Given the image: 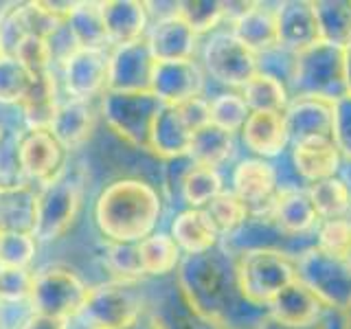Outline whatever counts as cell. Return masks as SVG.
<instances>
[{"mask_svg":"<svg viewBox=\"0 0 351 329\" xmlns=\"http://www.w3.org/2000/svg\"><path fill=\"white\" fill-rule=\"evenodd\" d=\"M176 283L193 310L219 329H259L270 316L268 307L246 299L239 283L237 257L222 246L182 257Z\"/></svg>","mask_w":351,"mask_h":329,"instance_id":"6da1fadb","label":"cell"},{"mask_svg":"<svg viewBox=\"0 0 351 329\" xmlns=\"http://www.w3.org/2000/svg\"><path fill=\"white\" fill-rule=\"evenodd\" d=\"M165 211L160 186L141 175H121L108 182L93 204V222L106 241L138 244L156 233Z\"/></svg>","mask_w":351,"mask_h":329,"instance_id":"7a4b0ae2","label":"cell"},{"mask_svg":"<svg viewBox=\"0 0 351 329\" xmlns=\"http://www.w3.org/2000/svg\"><path fill=\"white\" fill-rule=\"evenodd\" d=\"M149 310V301L141 281L108 279L90 285L75 321L86 329H121Z\"/></svg>","mask_w":351,"mask_h":329,"instance_id":"3957f363","label":"cell"},{"mask_svg":"<svg viewBox=\"0 0 351 329\" xmlns=\"http://www.w3.org/2000/svg\"><path fill=\"white\" fill-rule=\"evenodd\" d=\"M84 204V180L80 169L66 167L47 184L38 186V213L33 235L40 244H53L75 224Z\"/></svg>","mask_w":351,"mask_h":329,"instance_id":"277c9868","label":"cell"},{"mask_svg":"<svg viewBox=\"0 0 351 329\" xmlns=\"http://www.w3.org/2000/svg\"><path fill=\"white\" fill-rule=\"evenodd\" d=\"M288 93L290 99L312 97L332 103L347 97L345 49L332 47L327 42H316L296 53L294 77Z\"/></svg>","mask_w":351,"mask_h":329,"instance_id":"5b68a950","label":"cell"},{"mask_svg":"<svg viewBox=\"0 0 351 329\" xmlns=\"http://www.w3.org/2000/svg\"><path fill=\"white\" fill-rule=\"evenodd\" d=\"M162 106L165 103L152 90L147 93L106 90L101 97V106H99V114L104 117L108 130L114 132L128 147L149 154L152 127Z\"/></svg>","mask_w":351,"mask_h":329,"instance_id":"8992f818","label":"cell"},{"mask_svg":"<svg viewBox=\"0 0 351 329\" xmlns=\"http://www.w3.org/2000/svg\"><path fill=\"white\" fill-rule=\"evenodd\" d=\"M219 246L233 257L244 255V252H274V255L288 257L296 261L305 252L318 246L316 233L296 235L285 230L270 211L250 213L248 219L241 224L235 233L219 239Z\"/></svg>","mask_w":351,"mask_h":329,"instance_id":"52a82bcc","label":"cell"},{"mask_svg":"<svg viewBox=\"0 0 351 329\" xmlns=\"http://www.w3.org/2000/svg\"><path fill=\"white\" fill-rule=\"evenodd\" d=\"M88 285L80 272L62 263H49L33 272L29 305L36 314L75 321L88 296Z\"/></svg>","mask_w":351,"mask_h":329,"instance_id":"ba28073f","label":"cell"},{"mask_svg":"<svg viewBox=\"0 0 351 329\" xmlns=\"http://www.w3.org/2000/svg\"><path fill=\"white\" fill-rule=\"evenodd\" d=\"M296 263V279L307 285L327 310L347 312L351 305V268L343 257L312 248Z\"/></svg>","mask_w":351,"mask_h":329,"instance_id":"9c48e42d","label":"cell"},{"mask_svg":"<svg viewBox=\"0 0 351 329\" xmlns=\"http://www.w3.org/2000/svg\"><path fill=\"white\" fill-rule=\"evenodd\" d=\"M202 71L206 77L226 88H241L257 73V55L244 47L230 29L208 33L202 42Z\"/></svg>","mask_w":351,"mask_h":329,"instance_id":"30bf717a","label":"cell"},{"mask_svg":"<svg viewBox=\"0 0 351 329\" xmlns=\"http://www.w3.org/2000/svg\"><path fill=\"white\" fill-rule=\"evenodd\" d=\"M237 272L246 299L261 307L296 281V263L274 252H244L237 257Z\"/></svg>","mask_w":351,"mask_h":329,"instance_id":"8fae6325","label":"cell"},{"mask_svg":"<svg viewBox=\"0 0 351 329\" xmlns=\"http://www.w3.org/2000/svg\"><path fill=\"white\" fill-rule=\"evenodd\" d=\"M110 49H77L66 58L60 69V86L64 97L95 101L108 90Z\"/></svg>","mask_w":351,"mask_h":329,"instance_id":"7c38bea8","label":"cell"},{"mask_svg":"<svg viewBox=\"0 0 351 329\" xmlns=\"http://www.w3.org/2000/svg\"><path fill=\"white\" fill-rule=\"evenodd\" d=\"M241 202H244L250 213L270 211L274 200H277V175L270 160L241 156L230 169V189Z\"/></svg>","mask_w":351,"mask_h":329,"instance_id":"4fadbf2b","label":"cell"},{"mask_svg":"<svg viewBox=\"0 0 351 329\" xmlns=\"http://www.w3.org/2000/svg\"><path fill=\"white\" fill-rule=\"evenodd\" d=\"M154 55L145 40L110 49L108 90L110 93H147L152 88Z\"/></svg>","mask_w":351,"mask_h":329,"instance_id":"5bb4252c","label":"cell"},{"mask_svg":"<svg viewBox=\"0 0 351 329\" xmlns=\"http://www.w3.org/2000/svg\"><path fill=\"white\" fill-rule=\"evenodd\" d=\"M206 86V75L200 62H156L152 73V88L165 106H178L189 99L202 97Z\"/></svg>","mask_w":351,"mask_h":329,"instance_id":"9a60e30c","label":"cell"},{"mask_svg":"<svg viewBox=\"0 0 351 329\" xmlns=\"http://www.w3.org/2000/svg\"><path fill=\"white\" fill-rule=\"evenodd\" d=\"M20 160L27 184L38 189L66 167V151L51 132H25L20 143Z\"/></svg>","mask_w":351,"mask_h":329,"instance_id":"2e32d148","label":"cell"},{"mask_svg":"<svg viewBox=\"0 0 351 329\" xmlns=\"http://www.w3.org/2000/svg\"><path fill=\"white\" fill-rule=\"evenodd\" d=\"M200 36L186 25L178 14L156 18L145 36L147 47L156 62H182L195 60Z\"/></svg>","mask_w":351,"mask_h":329,"instance_id":"e0dca14e","label":"cell"},{"mask_svg":"<svg viewBox=\"0 0 351 329\" xmlns=\"http://www.w3.org/2000/svg\"><path fill=\"white\" fill-rule=\"evenodd\" d=\"M110 49L145 40L149 31V7L138 0H108L99 3Z\"/></svg>","mask_w":351,"mask_h":329,"instance_id":"ac0fdd59","label":"cell"},{"mask_svg":"<svg viewBox=\"0 0 351 329\" xmlns=\"http://www.w3.org/2000/svg\"><path fill=\"white\" fill-rule=\"evenodd\" d=\"M239 141L255 158L274 160L290 147V134L283 112H250Z\"/></svg>","mask_w":351,"mask_h":329,"instance_id":"d6986e66","label":"cell"},{"mask_svg":"<svg viewBox=\"0 0 351 329\" xmlns=\"http://www.w3.org/2000/svg\"><path fill=\"white\" fill-rule=\"evenodd\" d=\"M97 106L95 101H80V99L62 97V103L58 108L49 132L53 138L64 147V151L82 149L88 141L93 138L97 127Z\"/></svg>","mask_w":351,"mask_h":329,"instance_id":"ffe728a7","label":"cell"},{"mask_svg":"<svg viewBox=\"0 0 351 329\" xmlns=\"http://www.w3.org/2000/svg\"><path fill=\"white\" fill-rule=\"evenodd\" d=\"M285 125H288L290 145L307 138H332L334 127V103L325 99H290L283 110Z\"/></svg>","mask_w":351,"mask_h":329,"instance_id":"44dd1931","label":"cell"},{"mask_svg":"<svg viewBox=\"0 0 351 329\" xmlns=\"http://www.w3.org/2000/svg\"><path fill=\"white\" fill-rule=\"evenodd\" d=\"M277 33L279 47L299 53L321 42L314 3L310 0H285L277 3Z\"/></svg>","mask_w":351,"mask_h":329,"instance_id":"7402d4cb","label":"cell"},{"mask_svg":"<svg viewBox=\"0 0 351 329\" xmlns=\"http://www.w3.org/2000/svg\"><path fill=\"white\" fill-rule=\"evenodd\" d=\"M62 86L58 71L33 77V84L20 103V125L25 132H49L62 103Z\"/></svg>","mask_w":351,"mask_h":329,"instance_id":"603a6c76","label":"cell"},{"mask_svg":"<svg viewBox=\"0 0 351 329\" xmlns=\"http://www.w3.org/2000/svg\"><path fill=\"white\" fill-rule=\"evenodd\" d=\"M327 307L299 279L268 303V314L288 327H314L323 321Z\"/></svg>","mask_w":351,"mask_h":329,"instance_id":"cb8c5ba5","label":"cell"},{"mask_svg":"<svg viewBox=\"0 0 351 329\" xmlns=\"http://www.w3.org/2000/svg\"><path fill=\"white\" fill-rule=\"evenodd\" d=\"M169 235L184 257L202 255L219 246V235L204 208H180L169 222Z\"/></svg>","mask_w":351,"mask_h":329,"instance_id":"d4e9b609","label":"cell"},{"mask_svg":"<svg viewBox=\"0 0 351 329\" xmlns=\"http://www.w3.org/2000/svg\"><path fill=\"white\" fill-rule=\"evenodd\" d=\"M290 156L301 178L312 184L338 175L343 156L336 149L332 138H307L290 145Z\"/></svg>","mask_w":351,"mask_h":329,"instance_id":"484cf974","label":"cell"},{"mask_svg":"<svg viewBox=\"0 0 351 329\" xmlns=\"http://www.w3.org/2000/svg\"><path fill=\"white\" fill-rule=\"evenodd\" d=\"M193 132L184 123L173 106H162L154 121L149 136V154L158 160H173L189 154Z\"/></svg>","mask_w":351,"mask_h":329,"instance_id":"4316f807","label":"cell"},{"mask_svg":"<svg viewBox=\"0 0 351 329\" xmlns=\"http://www.w3.org/2000/svg\"><path fill=\"white\" fill-rule=\"evenodd\" d=\"M230 31H233L235 38L255 55L279 47L277 5L255 3L244 18H239L235 25H230Z\"/></svg>","mask_w":351,"mask_h":329,"instance_id":"83f0119b","label":"cell"},{"mask_svg":"<svg viewBox=\"0 0 351 329\" xmlns=\"http://www.w3.org/2000/svg\"><path fill=\"white\" fill-rule=\"evenodd\" d=\"M186 156L193 160V164L219 171L226 164L237 162V136L208 123L193 134Z\"/></svg>","mask_w":351,"mask_h":329,"instance_id":"f1b7e54d","label":"cell"},{"mask_svg":"<svg viewBox=\"0 0 351 329\" xmlns=\"http://www.w3.org/2000/svg\"><path fill=\"white\" fill-rule=\"evenodd\" d=\"M38 213V189L22 184L0 191V228L5 233H33Z\"/></svg>","mask_w":351,"mask_h":329,"instance_id":"f546056e","label":"cell"},{"mask_svg":"<svg viewBox=\"0 0 351 329\" xmlns=\"http://www.w3.org/2000/svg\"><path fill=\"white\" fill-rule=\"evenodd\" d=\"M270 213L285 230H290V233H296V235L316 233L318 224H321V217L316 213L314 202L310 193H307V189L279 193L270 208Z\"/></svg>","mask_w":351,"mask_h":329,"instance_id":"4dcf8cb0","label":"cell"},{"mask_svg":"<svg viewBox=\"0 0 351 329\" xmlns=\"http://www.w3.org/2000/svg\"><path fill=\"white\" fill-rule=\"evenodd\" d=\"M138 255L143 263V272L145 277H169L176 274L182 263V252L176 246L173 237L169 235V230H156L149 237L138 241Z\"/></svg>","mask_w":351,"mask_h":329,"instance_id":"1f68e13d","label":"cell"},{"mask_svg":"<svg viewBox=\"0 0 351 329\" xmlns=\"http://www.w3.org/2000/svg\"><path fill=\"white\" fill-rule=\"evenodd\" d=\"M149 310L156 314L165 329H219L193 310L176 281L167 292L160 294V299Z\"/></svg>","mask_w":351,"mask_h":329,"instance_id":"d6a6232c","label":"cell"},{"mask_svg":"<svg viewBox=\"0 0 351 329\" xmlns=\"http://www.w3.org/2000/svg\"><path fill=\"white\" fill-rule=\"evenodd\" d=\"M314 11L321 42L338 49L351 47V0H316Z\"/></svg>","mask_w":351,"mask_h":329,"instance_id":"836d02e7","label":"cell"},{"mask_svg":"<svg viewBox=\"0 0 351 329\" xmlns=\"http://www.w3.org/2000/svg\"><path fill=\"white\" fill-rule=\"evenodd\" d=\"M239 95L244 97L250 112H283L290 103V93L285 84L259 71L246 82Z\"/></svg>","mask_w":351,"mask_h":329,"instance_id":"e575fe53","label":"cell"},{"mask_svg":"<svg viewBox=\"0 0 351 329\" xmlns=\"http://www.w3.org/2000/svg\"><path fill=\"white\" fill-rule=\"evenodd\" d=\"M66 27L80 49H110L99 3H75L66 18Z\"/></svg>","mask_w":351,"mask_h":329,"instance_id":"d590c367","label":"cell"},{"mask_svg":"<svg viewBox=\"0 0 351 329\" xmlns=\"http://www.w3.org/2000/svg\"><path fill=\"white\" fill-rule=\"evenodd\" d=\"M222 191H226L222 173L211 167L193 164L180 184L178 200H180V204H184V208H204Z\"/></svg>","mask_w":351,"mask_h":329,"instance_id":"8d00e7d4","label":"cell"},{"mask_svg":"<svg viewBox=\"0 0 351 329\" xmlns=\"http://www.w3.org/2000/svg\"><path fill=\"white\" fill-rule=\"evenodd\" d=\"M22 134L25 132L16 123H9V121L0 123V191L27 184L20 160Z\"/></svg>","mask_w":351,"mask_h":329,"instance_id":"74e56055","label":"cell"},{"mask_svg":"<svg viewBox=\"0 0 351 329\" xmlns=\"http://www.w3.org/2000/svg\"><path fill=\"white\" fill-rule=\"evenodd\" d=\"M307 193H310L314 208L318 217L323 219H336V217H345L351 211V191L345 186V182L334 175V178H325L312 182L307 186Z\"/></svg>","mask_w":351,"mask_h":329,"instance_id":"f35d334b","label":"cell"},{"mask_svg":"<svg viewBox=\"0 0 351 329\" xmlns=\"http://www.w3.org/2000/svg\"><path fill=\"white\" fill-rule=\"evenodd\" d=\"M248 117L250 110L239 93L228 90L208 99V121H211V125L228 132V134L237 136Z\"/></svg>","mask_w":351,"mask_h":329,"instance_id":"ab89813d","label":"cell"},{"mask_svg":"<svg viewBox=\"0 0 351 329\" xmlns=\"http://www.w3.org/2000/svg\"><path fill=\"white\" fill-rule=\"evenodd\" d=\"M204 213L215 226L219 239L235 233V230L246 222L250 215V208L239 200L233 191H222L215 200L204 206Z\"/></svg>","mask_w":351,"mask_h":329,"instance_id":"60d3db41","label":"cell"},{"mask_svg":"<svg viewBox=\"0 0 351 329\" xmlns=\"http://www.w3.org/2000/svg\"><path fill=\"white\" fill-rule=\"evenodd\" d=\"M33 84V75L14 55L0 60V108H20Z\"/></svg>","mask_w":351,"mask_h":329,"instance_id":"b9f144b4","label":"cell"},{"mask_svg":"<svg viewBox=\"0 0 351 329\" xmlns=\"http://www.w3.org/2000/svg\"><path fill=\"white\" fill-rule=\"evenodd\" d=\"M104 266L110 272V279H121V281L145 279L141 255H138V244H114V241H106Z\"/></svg>","mask_w":351,"mask_h":329,"instance_id":"7bdbcfd3","label":"cell"},{"mask_svg":"<svg viewBox=\"0 0 351 329\" xmlns=\"http://www.w3.org/2000/svg\"><path fill=\"white\" fill-rule=\"evenodd\" d=\"M38 244L33 233H5L0 239V270H31Z\"/></svg>","mask_w":351,"mask_h":329,"instance_id":"ee69618b","label":"cell"},{"mask_svg":"<svg viewBox=\"0 0 351 329\" xmlns=\"http://www.w3.org/2000/svg\"><path fill=\"white\" fill-rule=\"evenodd\" d=\"M178 14L197 36L213 33L224 22V3L219 0H184L176 5Z\"/></svg>","mask_w":351,"mask_h":329,"instance_id":"f6af8a7d","label":"cell"},{"mask_svg":"<svg viewBox=\"0 0 351 329\" xmlns=\"http://www.w3.org/2000/svg\"><path fill=\"white\" fill-rule=\"evenodd\" d=\"M14 58L25 66V69L33 75V77H40V75H47L58 71L55 69V58H53V51H51V44L49 40L44 38H36V36H27L22 40L16 51L11 53Z\"/></svg>","mask_w":351,"mask_h":329,"instance_id":"bcb514c9","label":"cell"},{"mask_svg":"<svg viewBox=\"0 0 351 329\" xmlns=\"http://www.w3.org/2000/svg\"><path fill=\"white\" fill-rule=\"evenodd\" d=\"M318 248L329 252V255L345 257V252L351 246V215L323 219L316 228Z\"/></svg>","mask_w":351,"mask_h":329,"instance_id":"7dc6e473","label":"cell"},{"mask_svg":"<svg viewBox=\"0 0 351 329\" xmlns=\"http://www.w3.org/2000/svg\"><path fill=\"white\" fill-rule=\"evenodd\" d=\"M294 66H296V53L283 47H274L257 55V71L277 77L279 82L285 84V88H290L292 84Z\"/></svg>","mask_w":351,"mask_h":329,"instance_id":"c3c4849f","label":"cell"},{"mask_svg":"<svg viewBox=\"0 0 351 329\" xmlns=\"http://www.w3.org/2000/svg\"><path fill=\"white\" fill-rule=\"evenodd\" d=\"M31 283V270H0V303H29Z\"/></svg>","mask_w":351,"mask_h":329,"instance_id":"681fc988","label":"cell"},{"mask_svg":"<svg viewBox=\"0 0 351 329\" xmlns=\"http://www.w3.org/2000/svg\"><path fill=\"white\" fill-rule=\"evenodd\" d=\"M332 141L340 156L351 160V95L334 101V127Z\"/></svg>","mask_w":351,"mask_h":329,"instance_id":"f907efd6","label":"cell"},{"mask_svg":"<svg viewBox=\"0 0 351 329\" xmlns=\"http://www.w3.org/2000/svg\"><path fill=\"white\" fill-rule=\"evenodd\" d=\"M270 162H272V167H274V175H277V189H279V193H285V191H303V189H307V186H310L299 175V171H296L294 160L290 156V147L285 149L279 158H274Z\"/></svg>","mask_w":351,"mask_h":329,"instance_id":"816d5d0a","label":"cell"},{"mask_svg":"<svg viewBox=\"0 0 351 329\" xmlns=\"http://www.w3.org/2000/svg\"><path fill=\"white\" fill-rule=\"evenodd\" d=\"M176 110H178V114L182 117V121L186 125H189V130L195 132L206 127L211 121H208V99L202 95V97H195V99H189V101L184 103H178L173 106Z\"/></svg>","mask_w":351,"mask_h":329,"instance_id":"f5cc1de1","label":"cell"},{"mask_svg":"<svg viewBox=\"0 0 351 329\" xmlns=\"http://www.w3.org/2000/svg\"><path fill=\"white\" fill-rule=\"evenodd\" d=\"M18 329H71V321H64V318H55L47 314H36L31 312Z\"/></svg>","mask_w":351,"mask_h":329,"instance_id":"db71d44e","label":"cell"},{"mask_svg":"<svg viewBox=\"0 0 351 329\" xmlns=\"http://www.w3.org/2000/svg\"><path fill=\"white\" fill-rule=\"evenodd\" d=\"M121 329H165V327L160 325V321L156 318V314H154L152 310H147L145 314H143V316L138 318V321L130 323V325L121 327Z\"/></svg>","mask_w":351,"mask_h":329,"instance_id":"11a10c76","label":"cell"},{"mask_svg":"<svg viewBox=\"0 0 351 329\" xmlns=\"http://www.w3.org/2000/svg\"><path fill=\"white\" fill-rule=\"evenodd\" d=\"M318 329H347L345 327V312H336V310H327Z\"/></svg>","mask_w":351,"mask_h":329,"instance_id":"9f6ffc18","label":"cell"},{"mask_svg":"<svg viewBox=\"0 0 351 329\" xmlns=\"http://www.w3.org/2000/svg\"><path fill=\"white\" fill-rule=\"evenodd\" d=\"M321 325V323H318ZM318 325H314V327H288V325H283V323H279V321H274V318H266V321L261 323V327L259 329H318Z\"/></svg>","mask_w":351,"mask_h":329,"instance_id":"6f0895ef","label":"cell"},{"mask_svg":"<svg viewBox=\"0 0 351 329\" xmlns=\"http://www.w3.org/2000/svg\"><path fill=\"white\" fill-rule=\"evenodd\" d=\"M338 178L345 182V186L351 191V160H345L340 162V169H338Z\"/></svg>","mask_w":351,"mask_h":329,"instance_id":"680465c9","label":"cell"},{"mask_svg":"<svg viewBox=\"0 0 351 329\" xmlns=\"http://www.w3.org/2000/svg\"><path fill=\"white\" fill-rule=\"evenodd\" d=\"M345 82H347V93L351 95V47L345 49Z\"/></svg>","mask_w":351,"mask_h":329,"instance_id":"91938a15","label":"cell"},{"mask_svg":"<svg viewBox=\"0 0 351 329\" xmlns=\"http://www.w3.org/2000/svg\"><path fill=\"white\" fill-rule=\"evenodd\" d=\"M345 327L351 329V305H349V310L345 312Z\"/></svg>","mask_w":351,"mask_h":329,"instance_id":"94428289","label":"cell"},{"mask_svg":"<svg viewBox=\"0 0 351 329\" xmlns=\"http://www.w3.org/2000/svg\"><path fill=\"white\" fill-rule=\"evenodd\" d=\"M343 259H345V261H347V266H349V268H351V246H349V250H347V252H345V257H343Z\"/></svg>","mask_w":351,"mask_h":329,"instance_id":"6125c7cd","label":"cell"},{"mask_svg":"<svg viewBox=\"0 0 351 329\" xmlns=\"http://www.w3.org/2000/svg\"><path fill=\"white\" fill-rule=\"evenodd\" d=\"M5 55H7V53H5V47H3V42H0V60H3Z\"/></svg>","mask_w":351,"mask_h":329,"instance_id":"be15d7a7","label":"cell"},{"mask_svg":"<svg viewBox=\"0 0 351 329\" xmlns=\"http://www.w3.org/2000/svg\"><path fill=\"white\" fill-rule=\"evenodd\" d=\"M0 329H3V312H0Z\"/></svg>","mask_w":351,"mask_h":329,"instance_id":"e7e4bbea","label":"cell"},{"mask_svg":"<svg viewBox=\"0 0 351 329\" xmlns=\"http://www.w3.org/2000/svg\"><path fill=\"white\" fill-rule=\"evenodd\" d=\"M3 235H5V230H3V228H0V239H3Z\"/></svg>","mask_w":351,"mask_h":329,"instance_id":"03108f58","label":"cell"},{"mask_svg":"<svg viewBox=\"0 0 351 329\" xmlns=\"http://www.w3.org/2000/svg\"><path fill=\"white\" fill-rule=\"evenodd\" d=\"M349 215H351V211H349Z\"/></svg>","mask_w":351,"mask_h":329,"instance_id":"003e7915","label":"cell"}]
</instances>
